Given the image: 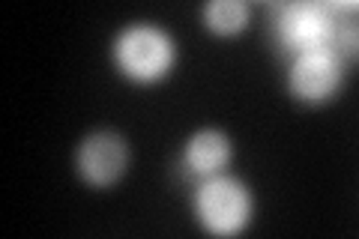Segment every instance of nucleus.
<instances>
[{
    "instance_id": "3",
    "label": "nucleus",
    "mask_w": 359,
    "mask_h": 239,
    "mask_svg": "<svg viewBox=\"0 0 359 239\" xmlns=\"http://www.w3.org/2000/svg\"><path fill=\"white\" fill-rule=\"evenodd\" d=\"M335 84H339V66L330 54L323 51H309L302 54L294 72H290V87L302 99H323L330 96Z\"/></svg>"
},
{
    "instance_id": "5",
    "label": "nucleus",
    "mask_w": 359,
    "mask_h": 239,
    "mask_svg": "<svg viewBox=\"0 0 359 239\" xmlns=\"http://www.w3.org/2000/svg\"><path fill=\"white\" fill-rule=\"evenodd\" d=\"M332 33V21L320 6H297L285 18V36L302 51H318Z\"/></svg>"
},
{
    "instance_id": "6",
    "label": "nucleus",
    "mask_w": 359,
    "mask_h": 239,
    "mask_svg": "<svg viewBox=\"0 0 359 239\" xmlns=\"http://www.w3.org/2000/svg\"><path fill=\"white\" fill-rule=\"evenodd\" d=\"M224 158H228V141H224L219 132H201L192 138V144H189V165L195 170L210 174Z\"/></svg>"
},
{
    "instance_id": "2",
    "label": "nucleus",
    "mask_w": 359,
    "mask_h": 239,
    "mask_svg": "<svg viewBox=\"0 0 359 239\" xmlns=\"http://www.w3.org/2000/svg\"><path fill=\"white\" fill-rule=\"evenodd\" d=\"M198 207L204 221L219 233L240 231L249 219V198L233 179H212L210 186L201 189Z\"/></svg>"
},
{
    "instance_id": "7",
    "label": "nucleus",
    "mask_w": 359,
    "mask_h": 239,
    "mask_svg": "<svg viewBox=\"0 0 359 239\" xmlns=\"http://www.w3.org/2000/svg\"><path fill=\"white\" fill-rule=\"evenodd\" d=\"M207 21L212 30L219 33H233L245 25V6L237 0H219V4L207 6Z\"/></svg>"
},
{
    "instance_id": "4",
    "label": "nucleus",
    "mask_w": 359,
    "mask_h": 239,
    "mask_svg": "<svg viewBox=\"0 0 359 239\" xmlns=\"http://www.w3.org/2000/svg\"><path fill=\"white\" fill-rule=\"evenodd\" d=\"M126 165V150L114 135H93L81 146V170L93 183H111L123 174Z\"/></svg>"
},
{
    "instance_id": "1",
    "label": "nucleus",
    "mask_w": 359,
    "mask_h": 239,
    "mask_svg": "<svg viewBox=\"0 0 359 239\" xmlns=\"http://www.w3.org/2000/svg\"><path fill=\"white\" fill-rule=\"evenodd\" d=\"M117 57L132 78L150 81V78H159L171 66V42H168L162 30L132 27L123 33L117 45Z\"/></svg>"
}]
</instances>
